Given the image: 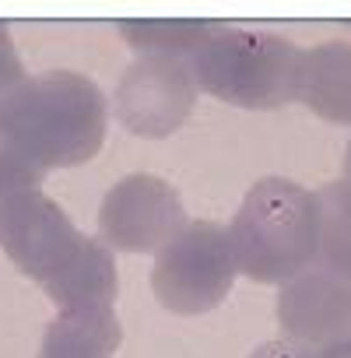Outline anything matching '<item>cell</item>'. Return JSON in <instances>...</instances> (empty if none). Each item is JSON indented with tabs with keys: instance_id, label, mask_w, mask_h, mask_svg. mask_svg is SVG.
Here are the masks:
<instances>
[{
	"instance_id": "obj_1",
	"label": "cell",
	"mask_w": 351,
	"mask_h": 358,
	"mask_svg": "<svg viewBox=\"0 0 351 358\" xmlns=\"http://www.w3.org/2000/svg\"><path fill=\"white\" fill-rule=\"evenodd\" d=\"M109 106L102 88L74 71L29 78L0 106V144L39 172L81 165L106 141Z\"/></svg>"
},
{
	"instance_id": "obj_2",
	"label": "cell",
	"mask_w": 351,
	"mask_h": 358,
	"mask_svg": "<svg viewBox=\"0 0 351 358\" xmlns=\"http://www.w3.org/2000/svg\"><path fill=\"white\" fill-rule=\"evenodd\" d=\"M229 243L239 274L260 285H288L316 264L320 204L316 194L271 176L250 187L232 225Z\"/></svg>"
},
{
	"instance_id": "obj_3",
	"label": "cell",
	"mask_w": 351,
	"mask_h": 358,
	"mask_svg": "<svg viewBox=\"0 0 351 358\" xmlns=\"http://www.w3.org/2000/svg\"><path fill=\"white\" fill-rule=\"evenodd\" d=\"M299 60L302 50L285 36L222 25L187 64L208 95L239 109H278L295 102Z\"/></svg>"
},
{
	"instance_id": "obj_4",
	"label": "cell",
	"mask_w": 351,
	"mask_h": 358,
	"mask_svg": "<svg viewBox=\"0 0 351 358\" xmlns=\"http://www.w3.org/2000/svg\"><path fill=\"white\" fill-rule=\"evenodd\" d=\"M236 257L229 229L218 222H190L155 253V299L176 316H201L225 302L236 285Z\"/></svg>"
},
{
	"instance_id": "obj_5",
	"label": "cell",
	"mask_w": 351,
	"mask_h": 358,
	"mask_svg": "<svg viewBox=\"0 0 351 358\" xmlns=\"http://www.w3.org/2000/svg\"><path fill=\"white\" fill-rule=\"evenodd\" d=\"M85 239L88 236L78 232V225L43 190H22L0 201V246L22 274L43 288L78 260Z\"/></svg>"
},
{
	"instance_id": "obj_6",
	"label": "cell",
	"mask_w": 351,
	"mask_h": 358,
	"mask_svg": "<svg viewBox=\"0 0 351 358\" xmlns=\"http://www.w3.org/2000/svg\"><path fill=\"white\" fill-rule=\"evenodd\" d=\"M187 225L180 194L148 172L120 179L99 208V239L123 253H158Z\"/></svg>"
},
{
	"instance_id": "obj_7",
	"label": "cell",
	"mask_w": 351,
	"mask_h": 358,
	"mask_svg": "<svg viewBox=\"0 0 351 358\" xmlns=\"http://www.w3.org/2000/svg\"><path fill=\"white\" fill-rule=\"evenodd\" d=\"M113 102L130 134L169 137L187 123L197 102V81L190 64L180 57H141L120 78Z\"/></svg>"
},
{
	"instance_id": "obj_8",
	"label": "cell",
	"mask_w": 351,
	"mask_h": 358,
	"mask_svg": "<svg viewBox=\"0 0 351 358\" xmlns=\"http://www.w3.org/2000/svg\"><path fill=\"white\" fill-rule=\"evenodd\" d=\"M278 323L285 341L306 351H327L351 341V281L320 267L302 271L278 295Z\"/></svg>"
},
{
	"instance_id": "obj_9",
	"label": "cell",
	"mask_w": 351,
	"mask_h": 358,
	"mask_svg": "<svg viewBox=\"0 0 351 358\" xmlns=\"http://www.w3.org/2000/svg\"><path fill=\"white\" fill-rule=\"evenodd\" d=\"M295 102L327 123L351 127V43H320L302 50Z\"/></svg>"
},
{
	"instance_id": "obj_10",
	"label": "cell",
	"mask_w": 351,
	"mask_h": 358,
	"mask_svg": "<svg viewBox=\"0 0 351 358\" xmlns=\"http://www.w3.org/2000/svg\"><path fill=\"white\" fill-rule=\"evenodd\" d=\"M46 295L60 313H78V309H116L120 281H116V260L113 250L102 239H85L78 260L46 285Z\"/></svg>"
},
{
	"instance_id": "obj_11",
	"label": "cell",
	"mask_w": 351,
	"mask_h": 358,
	"mask_svg": "<svg viewBox=\"0 0 351 358\" xmlns=\"http://www.w3.org/2000/svg\"><path fill=\"white\" fill-rule=\"evenodd\" d=\"M123 341L116 309H78L57 313L46 327L39 358H113Z\"/></svg>"
},
{
	"instance_id": "obj_12",
	"label": "cell",
	"mask_w": 351,
	"mask_h": 358,
	"mask_svg": "<svg viewBox=\"0 0 351 358\" xmlns=\"http://www.w3.org/2000/svg\"><path fill=\"white\" fill-rule=\"evenodd\" d=\"M218 29L222 22H194V18H141L116 25L123 43L141 57H180V60H190Z\"/></svg>"
},
{
	"instance_id": "obj_13",
	"label": "cell",
	"mask_w": 351,
	"mask_h": 358,
	"mask_svg": "<svg viewBox=\"0 0 351 358\" xmlns=\"http://www.w3.org/2000/svg\"><path fill=\"white\" fill-rule=\"evenodd\" d=\"M316 204H320V250L313 267L351 281V179L327 183L316 194Z\"/></svg>"
},
{
	"instance_id": "obj_14",
	"label": "cell",
	"mask_w": 351,
	"mask_h": 358,
	"mask_svg": "<svg viewBox=\"0 0 351 358\" xmlns=\"http://www.w3.org/2000/svg\"><path fill=\"white\" fill-rule=\"evenodd\" d=\"M43 179H46V172L22 162L18 155H11L4 144H0V201L11 197V194H22V190H39Z\"/></svg>"
},
{
	"instance_id": "obj_15",
	"label": "cell",
	"mask_w": 351,
	"mask_h": 358,
	"mask_svg": "<svg viewBox=\"0 0 351 358\" xmlns=\"http://www.w3.org/2000/svg\"><path fill=\"white\" fill-rule=\"evenodd\" d=\"M29 81V74H25V64H22V57H18V50H15V43H11V32H8V25L0 22V106H4L22 85Z\"/></svg>"
},
{
	"instance_id": "obj_16",
	"label": "cell",
	"mask_w": 351,
	"mask_h": 358,
	"mask_svg": "<svg viewBox=\"0 0 351 358\" xmlns=\"http://www.w3.org/2000/svg\"><path fill=\"white\" fill-rule=\"evenodd\" d=\"M250 358H320L316 351H306V348H295L288 341H267L260 348H253Z\"/></svg>"
},
{
	"instance_id": "obj_17",
	"label": "cell",
	"mask_w": 351,
	"mask_h": 358,
	"mask_svg": "<svg viewBox=\"0 0 351 358\" xmlns=\"http://www.w3.org/2000/svg\"><path fill=\"white\" fill-rule=\"evenodd\" d=\"M320 358H351V341H344V344H334V348L320 351Z\"/></svg>"
},
{
	"instance_id": "obj_18",
	"label": "cell",
	"mask_w": 351,
	"mask_h": 358,
	"mask_svg": "<svg viewBox=\"0 0 351 358\" xmlns=\"http://www.w3.org/2000/svg\"><path fill=\"white\" fill-rule=\"evenodd\" d=\"M344 179H351V144H348V151H344Z\"/></svg>"
}]
</instances>
